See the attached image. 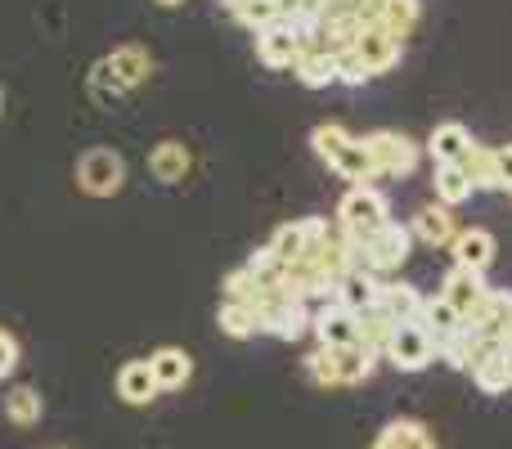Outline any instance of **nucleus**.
Wrapping results in <instances>:
<instances>
[{"instance_id": "f257e3e1", "label": "nucleus", "mask_w": 512, "mask_h": 449, "mask_svg": "<svg viewBox=\"0 0 512 449\" xmlns=\"http://www.w3.org/2000/svg\"><path fill=\"white\" fill-rule=\"evenodd\" d=\"M310 144H315V153L337 171V176L351 180V189H355V185H369V180H378V167H373V158H369V149H364V140H360V135H351L346 126H337V122L315 126V131H310Z\"/></svg>"}, {"instance_id": "f03ea898", "label": "nucleus", "mask_w": 512, "mask_h": 449, "mask_svg": "<svg viewBox=\"0 0 512 449\" xmlns=\"http://www.w3.org/2000/svg\"><path fill=\"white\" fill-rule=\"evenodd\" d=\"M149 72H153V54L144 50V45H117L113 54H104V59L95 63L90 86H95L99 99H113V95H126V90L144 86Z\"/></svg>"}, {"instance_id": "7ed1b4c3", "label": "nucleus", "mask_w": 512, "mask_h": 449, "mask_svg": "<svg viewBox=\"0 0 512 449\" xmlns=\"http://www.w3.org/2000/svg\"><path fill=\"white\" fill-rule=\"evenodd\" d=\"M387 221H391V207L373 185L346 189V198L337 203V229H342L346 243H355V247H360L369 234H378Z\"/></svg>"}, {"instance_id": "20e7f679", "label": "nucleus", "mask_w": 512, "mask_h": 449, "mask_svg": "<svg viewBox=\"0 0 512 449\" xmlns=\"http://www.w3.org/2000/svg\"><path fill=\"white\" fill-rule=\"evenodd\" d=\"M409 247H414L409 225L387 221L378 234H369L360 247H355V265H360V270H369L373 279H382V274H396L400 265L409 261Z\"/></svg>"}, {"instance_id": "39448f33", "label": "nucleus", "mask_w": 512, "mask_h": 449, "mask_svg": "<svg viewBox=\"0 0 512 449\" xmlns=\"http://www.w3.org/2000/svg\"><path fill=\"white\" fill-rule=\"evenodd\" d=\"M364 149H369L373 167H378V180L391 176V180H405L418 171V158H423V149H418L409 135L400 131H373V135H360Z\"/></svg>"}, {"instance_id": "423d86ee", "label": "nucleus", "mask_w": 512, "mask_h": 449, "mask_svg": "<svg viewBox=\"0 0 512 449\" xmlns=\"http://www.w3.org/2000/svg\"><path fill=\"white\" fill-rule=\"evenodd\" d=\"M77 185L90 198H113L126 185V162L117 149H86L77 158Z\"/></svg>"}, {"instance_id": "0eeeda50", "label": "nucleus", "mask_w": 512, "mask_h": 449, "mask_svg": "<svg viewBox=\"0 0 512 449\" xmlns=\"http://www.w3.org/2000/svg\"><path fill=\"white\" fill-rule=\"evenodd\" d=\"M382 360H391V369H400V373H423L427 364L436 360V342L427 337V328L418 324V319L414 324H396Z\"/></svg>"}, {"instance_id": "6e6552de", "label": "nucleus", "mask_w": 512, "mask_h": 449, "mask_svg": "<svg viewBox=\"0 0 512 449\" xmlns=\"http://www.w3.org/2000/svg\"><path fill=\"white\" fill-rule=\"evenodd\" d=\"M355 59H360V68L369 72V77H382V72H391L400 63V54H405V36H396L391 27L373 23L360 32V41H355Z\"/></svg>"}, {"instance_id": "1a4fd4ad", "label": "nucleus", "mask_w": 512, "mask_h": 449, "mask_svg": "<svg viewBox=\"0 0 512 449\" xmlns=\"http://www.w3.org/2000/svg\"><path fill=\"white\" fill-rule=\"evenodd\" d=\"M324 234H328V221H324V216H306V221L279 225V229H274V238H270L265 247H270V256L283 265V270H288V265H297L301 256H306Z\"/></svg>"}, {"instance_id": "9d476101", "label": "nucleus", "mask_w": 512, "mask_h": 449, "mask_svg": "<svg viewBox=\"0 0 512 449\" xmlns=\"http://www.w3.org/2000/svg\"><path fill=\"white\" fill-rule=\"evenodd\" d=\"M301 50H306V41H301V32L288 18L256 32V59H261L265 68H292V63L301 59Z\"/></svg>"}, {"instance_id": "9b49d317", "label": "nucleus", "mask_w": 512, "mask_h": 449, "mask_svg": "<svg viewBox=\"0 0 512 449\" xmlns=\"http://www.w3.org/2000/svg\"><path fill=\"white\" fill-rule=\"evenodd\" d=\"M310 328H315L319 346H328V351H342V346H360V315H351L346 306H319L315 315H310Z\"/></svg>"}, {"instance_id": "f8f14e48", "label": "nucleus", "mask_w": 512, "mask_h": 449, "mask_svg": "<svg viewBox=\"0 0 512 449\" xmlns=\"http://www.w3.org/2000/svg\"><path fill=\"white\" fill-rule=\"evenodd\" d=\"M441 297L450 301L454 310H459V319H463V324H472V319H477V310L486 306L490 288H486V279H481V274L459 270V265H454V270L445 274V283H441Z\"/></svg>"}, {"instance_id": "ddd939ff", "label": "nucleus", "mask_w": 512, "mask_h": 449, "mask_svg": "<svg viewBox=\"0 0 512 449\" xmlns=\"http://www.w3.org/2000/svg\"><path fill=\"white\" fill-rule=\"evenodd\" d=\"M450 252H454V265H459V270L486 274L490 261H495V252H499V243H495V234H490V229L472 225V229H459V238L450 243Z\"/></svg>"}, {"instance_id": "4468645a", "label": "nucleus", "mask_w": 512, "mask_h": 449, "mask_svg": "<svg viewBox=\"0 0 512 449\" xmlns=\"http://www.w3.org/2000/svg\"><path fill=\"white\" fill-rule=\"evenodd\" d=\"M378 297H382V279H373L369 270H346L342 279H337V288H333V301L337 306H346L351 315H364V310H373L378 306Z\"/></svg>"}, {"instance_id": "2eb2a0df", "label": "nucleus", "mask_w": 512, "mask_h": 449, "mask_svg": "<svg viewBox=\"0 0 512 449\" xmlns=\"http://www.w3.org/2000/svg\"><path fill=\"white\" fill-rule=\"evenodd\" d=\"M378 360L382 355H373L369 346H342V351H328V364H333V387H360V382H369L373 369H378Z\"/></svg>"}, {"instance_id": "dca6fc26", "label": "nucleus", "mask_w": 512, "mask_h": 449, "mask_svg": "<svg viewBox=\"0 0 512 449\" xmlns=\"http://www.w3.org/2000/svg\"><path fill=\"white\" fill-rule=\"evenodd\" d=\"M472 328H477L486 342H512V292L504 288H490L486 306L477 310V319H472Z\"/></svg>"}, {"instance_id": "f3484780", "label": "nucleus", "mask_w": 512, "mask_h": 449, "mask_svg": "<svg viewBox=\"0 0 512 449\" xmlns=\"http://www.w3.org/2000/svg\"><path fill=\"white\" fill-rule=\"evenodd\" d=\"M472 131L463 122H441L432 131V140H427V153L436 158V167H459L463 158H468V149H472Z\"/></svg>"}, {"instance_id": "a211bd4d", "label": "nucleus", "mask_w": 512, "mask_h": 449, "mask_svg": "<svg viewBox=\"0 0 512 449\" xmlns=\"http://www.w3.org/2000/svg\"><path fill=\"white\" fill-rule=\"evenodd\" d=\"M409 234L418 238V243L427 247H450L454 238H459V225H454V212L441 203H427L423 212L414 216V225H409Z\"/></svg>"}, {"instance_id": "6ab92c4d", "label": "nucleus", "mask_w": 512, "mask_h": 449, "mask_svg": "<svg viewBox=\"0 0 512 449\" xmlns=\"http://www.w3.org/2000/svg\"><path fill=\"white\" fill-rule=\"evenodd\" d=\"M149 369H153L158 391H180L194 378V360H189V351H180V346H158V351L149 355Z\"/></svg>"}, {"instance_id": "aec40b11", "label": "nucleus", "mask_w": 512, "mask_h": 449, "mask_svg": "<svg viewBox=\"0 0 512 449\" xmlns=\"http://www.w3.org/2000/svg\"><path fill=\"white\" fill-rule=\"evenodd\" d=\"M373 449H441L436 436L427 432V423L418 418H391L378 436H373Z\"/></svg>"}, {"instance_id": "412c9836", "label": "nucleus", "mask_w": 512, "mask_h": 449, "mask_svg": "<svg viewBox=\"0 0 512 449\" xmlns=\"http://www.w3.org/2000/svg\"><path fill=\"white\" fill-rule=\"evenodd\" d=\"M117 396H122L126 405H153V400H158V382H153L149 360H126L122 369H117Z\"/></svg>"}, {"instance_id": "4be33fe9", "label": "nucleus", "mask_w": 512, "mask_h": 449, "mask_svg": "<svg viewBox=\"0 0 512 449\" xmlns=\"http://www.w3.org/2000/svg\"><path fill=\"white\" fill-rule=\"evenodd\" d=\"M292 77H297L306 90L337 86V54H328V50H315V45H306V50H301V59L292 63Z\"/></svg>"}, {"instance_id": "5701e85b", "label": "nucleus", "mask_w": 512, "mask_h": 449, "mask_svg": "<svg viewBox=\"0 0 512 449\" xmlns=\"http://www.w3.org/2000/svg\"><path fill=\"white\" fill-rule=\"evenodd\" d=\"M189 167H194V153H189L180 140H162L158 149L149 153V171L162 180V185H180V180L189 176Z\"/></svg>"}, {"instance_id": "b1692460", "label": "nucleus", "mask_w": 512, "mask_h": 449, "mask_svg": "<svg viewBox=\"0 0 512 449\" xmlns=\"http://www.w3.org/2000/svg\"><path fill=\"white\" fill-rule=\"evenodd\" d=\"M423 292L414 288V283H382V297H378V306L387 310L396 324H414L418 315H423Z\"/></svg>"}, {"instance_id": "393cba45", "label": "nucleus", "mask_w": 512, "mask_h": 449, "mask_svg": "<svg viewBox=\"0 0 512 449\" xmlns=\"http://www.w3.org/2000/svg\"><path fill=\"white\" fill-rule=\"evenodd\" d=\"M418 324H423V328H427V337H432V342L441 346V342H450V337L459 333L463 319H459V310H454L450 301H445L441 292H436V297H427V301H423V315H418Z\"/></svg>"}, {"instance_id": "a878e982", "label": "nucleus", "mask_w": 512, "mask_h": 449, "mask_svg": "<svg viewBox=\"0 0 512 449\" xmlns=\"http://www.w3.org/2000/svg\"><path fill=\"white\" fill-rule=\"evenodd\" d=\"M230 5V14L239 18V23H248L252 32H261V27L270 23H283V18L292 14V0H225Z\"/></svg>"}, {"instance_id": "bb28decb", "label": "nucleus", "mask_w": 512, "mask_h": 449, "mask_svg": "<svg viewBox=\"0 0 512 449\" xmlns=\"http://www.w3.org/2000/svg\"><path fill=\"white\" fill-rule=\"evenodd\" d=\"M459 167L468 171L472 189H504V176H499V153L486 149V144H472L468 158H463Z\"/></svg>"}, {"instance_id": "cd10ccee", "label": "nucleus", "mask_w": 512, "mask_h": 449, "mask_svg": "<svg viewBox=\"0 0 512 449\" xmlns=\"http://www.w3.org/2000/svg\"><path fill=\"white\" fill-rule=\"evenodd\" d=\"M472 194H477V189H472V180L463 167H436V203L441 207L454 212V207H463Z\"/></svg>"}, {"instance_id": "c85d7f7f", "label": "nucleus", "mask_w": 512, "mask_h": 449, "mask_svg": "<svg viewBox=\"0 0 512 449\" xmlns=\"http://www.w3.org/2000/svg\"><path fill=\"white\" fill-rule=\"evenodd\" d=\"M41 414H45V400L36 396L32 387H14L5 396V418L14 427H36V423H41Z\"/></svg>"}, {"instance_id": "c756f323", "label": "nucleus", "mask_w": 512, "mask_h": 449, "mask_svg": "<svg viewBox=\"0 0 512 449\" xmlns=\"http://www.w3.org/2000/svg\"><path fill=\"white\" fill-rule=\"evenodd\" d=\"M391 333H396V319H391L382 306H373V310H364V315H360V346H369L373 355L387 351Z\"/></svg>"}, {"instance_id": "7c9ffc66", "label": "nucleus", "mask_w": 512, "mask_h": 449, "mask_svg": "<svg viewBox=\"0 0 512 449\" xmlns=\"http://www.w3.org/2000/svg\"><path fill=\"white\" fill-rule=\"evenodd\" d=\"M472 382H477L486 396H504L508 391V369H504V346H495V351L486 355V360L472 364Z\"/></svg>"}, {"instance_id": "2f4dec72", "label": "nucleus", "mask_w": 512, "mask_h": 449, "mask_svg": "<svg viewBox=\"0 0 512 449\" xmlns=\"http://www.w3.org/2000/svg\"><path fill=\"white\" fill-rule=\"evenodd\" d=\"M216 319H221V333L239 337V342H243V337H256V333H261V319H256V310L243 306V301H225Z\"/></svg>"}, {"instance_id": "473e14b6", "label": "nucleus", "mask_w": 512, "mask_h": 449, "mask_svg": "<svg viewBox=\"0 0 512 449\" xmlns=\"http://www.w3.org/2000/svg\"><path fill=\"white\" fill-rule=\"evenodd\" d=\"M337 81H346V86H364V81H369V72L360 68V59H355L351 50L337 54Z\"/></svg>"}, {"instance_id": "72a5a7b5", "label": "nucleus", "mask_w": 512, "mask_h": 449, "mask_svg": "<svg viewBox=\"0 0 512 449\" xmlns=\"http://www.w3.org/2000/svg\"><path fill=\"white\" fill-rule=\"evenodd\" d=\"M14 364H18V342H14V333H5V328H0V378H5V373H14Z\"/></svg>"}, {"instance_id": "f704fd0d", "label": "nucleus", "mask_w": 512, "mask_h": 449, "mask_svg": "<svg viewBox=\"0 0 512 449\" xmlns=\"http://www.w3.org/2000/svg\"><path fill=\"white\" fill-rule=\"evenodd\" d=\"M499 153V176H504V189H512V144L508 149H495Z\"/></svg>"}, {"instance_id": "c9c22d12", "label": "nucleus", "mask_w": 512, "mask_h": 449, "mask_svg": "<svg viewBox=\"0 0 512 449\" xmlns=\"http://www.w3.org/2000/svg\"><path fill=\"white\" fill-rule=\"evenodd\" d=\"M504 369H508V387H512V342H504Z\"/></svg>"}, {"instance_id": "e433bc0d", "label": "nucleus", "mask_w": 512, "mask_h": 449, "mask_svg": "<svg viewBox=\"0 0 512 449\" xmlns=\"http://www.w3.org/2000/svg\"><path fill=\"white\" fill-rule=\"evenodd\" d=\"M158 5H167V9H171V5H185V0H158Z\"/></svg>"}]
</instances>
